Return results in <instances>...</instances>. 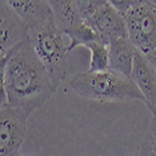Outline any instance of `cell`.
I'll return each instance as SVG.
<instances>
[{"label":"cell","mask_w":156,"mask_h":156,"mask_svg":"<svg viewBox=\"0 0 156 156\" xmlns=\"http://www.w3.org/2000/svg\"><path fill=\"white\" fill-rule=\"evenodd\" d=\"M136 51L129 37L112 41L109 45V70L131 79Z\"/></svg>","instance_id":"obj_10"},{"label":"cell","mask_w":156,"mask_h":156,"mask_svg":"<svg viewBox=\"0 0 156 156\" xmlns=\"http://www.w3.org/2000/svg\"><path fill=\"white\" fill-rule=\"evenodd\" d=\"M131 80L145 98V105L156 116V70L151 61L136 51Z\"/></svg>","instance_id":"obj_8"},{"label":"cell","mask_w":156,"mask_h":156,"mask_svg":"<svg viewBox=\"0 0 156 156\" xmlns=\"http://www.w3.org/2000/svg\"><path fill=\"white\" fill-rule=\"evenodd\" d=\"M150 61H151V64L154 65V68H155V70H156V55H155L152 59H150Z\"/></svg>","instance_id":"obj_16"},{"label":"cell","mask_w":156,"mask_h":156,"mask_svg":"<svg viewBox=\"0 0 156 156\" xmlns=\"http://www.w3.org/2000/svg\"><path fill=\"white\" fill-rule=\"evenodd\" d=\"M139 156H156V116H152L142 139Z\"/></svg>","instance_id":"obj_14"},{"label":"cell","mask_w":156,"mask_h":156,"mask_svg":"<svg viewBox=\"0 0 156 156\" xmlns=\"http://www.w3.org/2000/svg\"><path fill=\"white\" fill-rule=\"evenodd\" d=\"M86 49L91 53L87 73H104L109 70V46L101 43H94Z\"/></svg>","instance_id":"obj_13"},{"label":"cell","mask_w":156,"mask_h":156,"mask_svg":"<svg viewBox=\"0 0 156 156\" xmlns=\"http://www.w3.org/2000/svg\"><path fill=\"white\" fill-rule=\"evenodd\" d=\"M0 73L2 106L19 108L31 115L58 90L29 37L0 58Z\"/></svg>","instance_id":"obj_1"},{"label":"cell","mask_w":156,"mask_h":156,"mask_svg":"<svg viewBox=\"0 0 156 156\" xmlns=\"http://www.w3.org/2000/svg\"><path fill=\"white\" fill-rule=\"evenodd\" d=\"M29 37V30L6 0L0 2V58Z\"/></svg>","instance_id":"obj_7"},{"label":"cell","mask_w":156,"mask_h":156,"mask_svg":"<svg viewBox=\"0 0 156 156\" xmlns=\"http://www.w3.org/2000/svg\"><path fill=\"white\" fill-rule=\"evenodd\" d=\"M85 24L95 31L99 43L106 46L115 40L127 37V28L122 15L108 0Z\"/></svg>","instance_id":"obj_6"},{"label":"cell","mask_w":156,"mask_h":156,"mask_svg":"<svg viewBox=\"0 0 156 156\" xmlns=\"http://www.w3.org/2000/svg\"><path fill=\"white\" fill-rule=\"evenodd\" d=\"M50 6L53 10V21L62 34L77 28L84 23L76 9L75 0H53L50 2Z\"/></svg>","instance_id":"obj_11"},{"label":"cell","mask_w":156,"mask_h":156,"mask_svg":"<svg viewBox=\"0 0 156 156\" xmlns=\"http://www.w3.org/2000/svg\"><path fill=\"white\" fill-rule=\"evenodd\" d=\"M30 114L14 106H0V156H20Z\"/></svg>","instance_id":"obj_5"},{"label":"cell","mask_w":156,"mask_h":156,"mask_svg":"<svg viewBox=\"0 0 156 156\" xmlns=\"http://www.w3.org/2000/svg\"><path fill=\"white\" fill-rule=\"evenodd\" d=\"M20 156H23V155H20Z\"/></svg>","instance_id":"obj_17"},{"label":"cell","mask_w":156,"mask_h":156,"mask_svg":"<svg viewBox=\"0 0 156 156\" xmlns=\"http://www.w3.org/2000/svg\"><path fill=\"white\" fill-rule=\"evenodd\" d=\"M29 39L51 80L59 86L68 76L66 58L69 55V45L64 40L62 31L56 28L53 19H50L40 28L30 31Z\"/></svg>","instance_id":"obj_3"},{"label":"cell","mask_w":156,"mask_h":156,"mask_svg":"<svg viewBox=\"0 0 156 156\" xmlns=\"http://www.w3.org/2000/svg\"><path fill=\"white\" fill-rule=\"evenodd\" d=\"M69 86L77 96L85 100L98 102H145L144 95L130 77L110 70L74 74L69 79Z\"/></svg>","instance_id":"obj_2"},{"label":"cell","mask_w":156,"mask_h":156,"mask_svg":"<svg viewBox=\"0 0 156 156\" xmlns=\"http://www.w3.org/2000/svg\"><path fill=\"white\" fill-rule=\"evenodd\" d=\"M64 35H66L69 37V54L71 51L77 48V46H85L87 48L89 45H91L94 43H99V39L98 35L95 34V31L87 27L85 23H83L81 25H79L77 28L65 33Z\"/></svg>","instance_id":"obj_12"},{"label":"cell","mask_w":156,"mask_h":156,"mask_svg":"<svg viewBox=\"0 0 156 156\" xmlns=\"http://www.w3.org/2000/svg\"><path fill=\"white\" fill-rule=\"evenodd\" d=\"M106 3V0H75L76 9L85 23Z\"/></svg>","instance_id":"obj_15"},{"label":"cell","mask_w":156,"mask_h":156,"mask_svg":"<svg viewBox=\"0 0 156 156\" xmlns=\"http://www.w3.org/2000/svg\"><path fill=\"white\" fill-rule=\"evenodd\" d=\"M9 6L30 31L53 19V10L48 0H6Z\"/></svg>","instance_id":"obj_9"},{"label":"cell","mask_w":156,"mask_h":156,"mask_svg":"<svg viewBox=\"0 0 156 156\" xmlns=\"http://www.w3.org/2000/svg\"><path fill=\"white\" fill-rule=\"evenodd\" d=\"M122 18L134 48L149 60L152 59L156 55V0H135Z\"/></svg>","instance_id":"obj_4"}]
</instances>
